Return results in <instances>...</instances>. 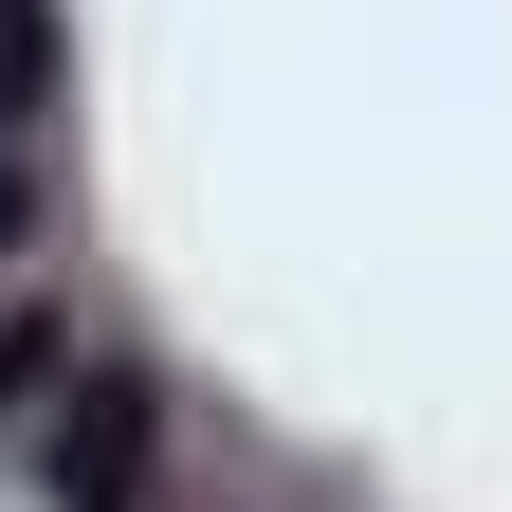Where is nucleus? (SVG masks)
Wrapping results in <instances>:
<instances>
[{"label":"nucleus","mask_w":512,"mask_h":512,"mask_svg":"<svg viewBox=\"0 0 512 512\" xmlns=\"http://www.w3.org/2000/svg\"><path fill=\"white\" fill-rule=\"evenodd\" d=\"M147 384H128V366H92L74 384V403H55V512H147Z\"/></svg>","instance_id":"f257e3e1"},{"label":"nucleus","mask_w":512,"mask_h":512,"mask_svg":"<svg viewBox=\"0 0 512 512\" xmlns=\"http://www.w3.org/2000/svg\"><path fill=\"white\" fill-rule=\"evenodd\" d=\"M55 92V0H0V110Z\"/></svg>","instance_id":"f03ea898"},{"label":"nucleus","mask_w":512,"mask_h":512,"mask_svg":"<svg viewBox=\"0 0 512 512\" xmlns=\"http://www.w3.org/2000/svg\"><path fill=\"white\" fill-rule=\"evenodd\" d=\"M0 256H19V165H0Z\"/></svg>","instance_id":"7ed1b4c3"}]
</instances>
